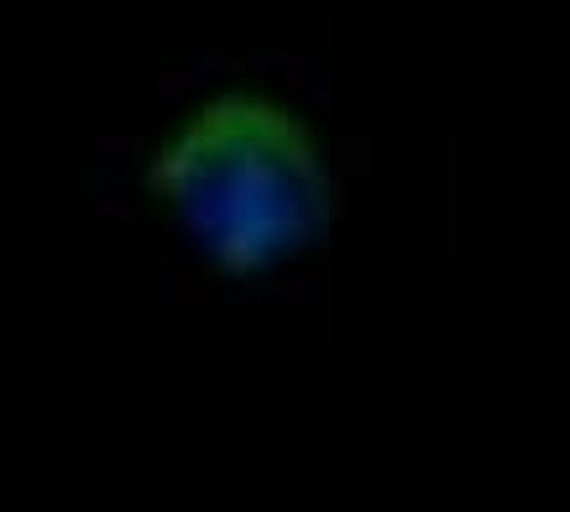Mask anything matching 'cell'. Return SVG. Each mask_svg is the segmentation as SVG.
Here are the masks:
<instances>
[{
  "label": "cell",
  "instance_id": "cell-1",
  "mask_svg": "<svg viewBox=\"0 0 570 512\" xmlns=\"http://www.w3.org/2000/svg\"><path fill=\"white\" fill-rule=\"evenodd\" d=\"M147 199L209 273L246 283L320 252L341 215L325 147L288 105L230 89L178 120L141 168Z\"/></svg>",
  "mask_w": 570,
  "mask_h": 512
}]
</instances>
